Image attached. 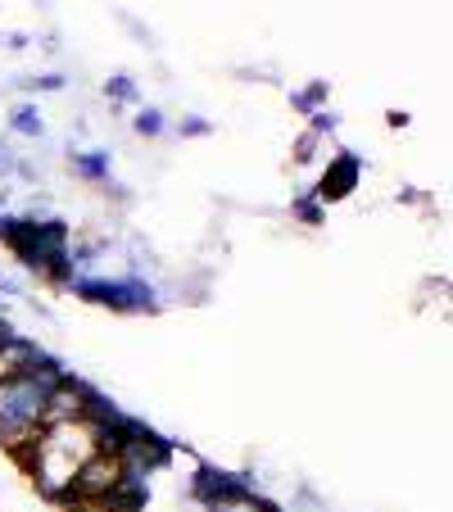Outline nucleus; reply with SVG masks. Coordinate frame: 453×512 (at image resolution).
Masks as SVG:
<instances>
[{"label": "nucleus", "instance_id": "5", "mask_svg": "<svg viewBox=\"0 0 453 512\" xmlns=\"http://www.w3.org/2000/svg\"><path fill=\"white\" fill-rule=\"evenodd\" d=\"M245 490H250V485L232 472H218V467H200V472H195V494H200L204 503L227 499V494H245Z\"/></svg>", "mask_w": 453, "mask_h": 512}, {"label": "nucleus", "instance_id": "10", "mask_svg": "<svg viewBox=\"0 0 453 512\" xmlns=\"http://www.w3.org/2000/svg\"><path fill=\"white\" fill-rule=\"evenodd\" d=\"M105 96L109 100H123V105H127V100H136V82L127 78V73H114V78L105 82Z\"/></svg>", "mask_w": 453, "mask_h": 512}, {"label": "nucleus", "instance_id": "3", "mask_svg": "<svg viewBox=\"0 0 453 512\" xmlns=\"http://www.w3.org/2000/svg\"><path fill=\"white\" fill-rule=\"evenodd\" d=\"M118 481H123V458H118V454H100V449H96V454L78 467L68 499L78 503V508H96V503H105L109 494L118 490Z\"/></svg>", "mask_w": 453, "mask_h": 512}, {"label": "nucleus", "instance_id": "9", "mask_svg": "<svg viewBox=\"0 0 453 512\" xmlns=\"http://www.w3.org/2000/svg\"><path fill=\"white\" fill-rule=\"evenodd\" d=\"M14 132H23V136H41L46 132V123H41V114L32 105H19L14 109Z\"/></svg>", "mask_w": 453, "mask_h": 512}, {"label": "nucleus", "instance_id": "1", "mask_svg": "<svg viewBox=\"0 0 453 512\" xmlns=\"http://www.w3.org/2000/svg\"><path fill=\"white\" fill-rule=\"evenodd\" d=\"M59 381H64V372H59L55 363L0 381V440H5L14 454H23L41 435V417H46V404L59 390Z\"/></svg>", "mask_w": 453, "mask_h": 512}, {"label": "nucleus", "instance_id": "11", "mask_svg": "<svg viewBox=\"0 0 453 512\" xmlns=\"http://www.w3.org/2000/svg\"><path fill=\"white\" fill-rule=\"evenodd\" d=\"M136 132H141V136H159V132H164V114H159V109H141V114H136Z\"/></svg>", "mask_w": 453, "mask_h": 512}, {"label": "nucleus", "instance_id": "12", "mask_svg": "<svg viewBox=\"0 0 453 512\" xmlns=\"http://www.w3.org/2000/svg\"><path fill=\"white\" fill-rule=\"evenodd\" d=\"M295 100V109H313V105H322V100H327V87H322V82H313L309 91H299V96H290Z\"/></svg>", "mask_w": 453, "mask_h": 512}, {"label": "nucleus", "instance_id": "8", "mask_svg": "<svg viewBox=\"0 0 453 512\" xmlns=\"http://www.w3.org/2000/svg\"><path fill=\"white\" fill-rule=\"evenodd\" d=\"M73 168H78L82 177H91V182H109V155H100V150L73 155Z\"/></svg>", "mask_w": 453, "mask_h": 512}, {"label": "nucleus", "instance_id": "13", "mask_svg": "<svg viewBox=\"0 0 453 512\" xmlns=\"http://www.w3.org/2000/svg\"><path fill=\"white\" fill-rule=\"evenodd\" d=\"M28 87L32 91H59V87H64V78H59V73H41V78H32Z\"/></svg>", "mask_w": 453, "mask_h": 512}, {"label": "nucleus", "instance_id": "6", "mask_svg": "<svg viewBox=\"0 0 453 512\" xmlns=\"http://www.w3.org/2000/svg\"><path fill=\"white\" fill-rule=\"evenodd\" d=\"M354 182H358V159L354 155H340L336 164L327 168V177H322L318 195H322V200H340V195L354 191Z\"/></svg>", "mask_w": 453, "mask_h": 512}, {"label": "nucleus", "instance_id": "7", "mask_svg": "<svg viewBox=\"0 0 453 512\" xmlns=\"http://www.w3.org/2000/svg\"><path fill=\"white\" fill-rule=\"evenodd\" d=\"M263 508H268V503H263L254 490L227 494V499H213V503H209V512H263Z\"/></svg>", "mask_w": 453, "mask_h": 512}, {"label": "nucleus", "instance_id": "16", "mask_svg": "<svg viewBox=\"0 0 453 512\" xmlns=\"http://www.w3.org/2000/svg\"><path fill=\"white\" fill-rule=\"evenodd\" d=\"M5 173H14V155L5 150V145H0V177H5Z\"/></svg>", "mask_w": 453, "mask_h": 512}, {"label": "nucleus", "instance_id": "2", "mask_svg": "<svg viewBox=\"0 0 453 512\" xmlns=\"http://www.w3.org/2000/svg\"><path fill=\"white\" fill-rule=\"evenodd\" d=\"M68 290H73V295H82V300L109 304V309H123V313H136V309H155V290L145 286L141 277H127V281L68 277Z\"/></svg>", "mask_w": 453, "mask_h": 512}, {"label": "nucleus", "instance_id": "14", "mask_svg": "<svg viewBox=\"0 0 453 512\" xmlns=\"http://www.w3.org/2000/svg\"><path fill=\"white\" fill-rule=\"evenodd\" d=\"M209 132V123H204V118H186L182 123V136H204Z\"/></svg>", "mask_w": 453, "mask_h": 512}, {"label": "nucleus", "instance_id": "17", "mask_svg": "<svg viewBox=\"0 0 453 512\" xmlns=\"http://www.w3.org/2000/svg\"><path fill=\"white\" fill-rule=\"evenodd\" d=\"M0 290H5V295H19L23 286H19V281H14V277H0Z\"/></svg>", "mask_w": 453, "mask_h": 512}, {"label": "nucleus", "instance_id": "15", "mask_svg": "<svg viewBox=\"0 0 453 512\" xmlns=\"http://www.w3.org/2000/svg\"><path fill=\"white\" fill-rule=\"evenodd\" d=\"M299 218H304V223H318V218H322V213H318V204H299Z\"/></svg>", "mask_w": 453, "mask_h": 512}, {"label": "nucleus", "instance_id": "18", "mask_svg": "<svg viewBox=\"0 0 453 512\" xmlns=\"http://www.w3.org/2000/svg\"><path fill=\"white\" fill-rule=\"evenodd\" d=\"M64 512H87V508H78V503H73V508H64Z\"/></svg>", "mask_w": 453, "mask_h": 512}, {"label": "nucleus", "instance_id": "4", "mask_svg": "<svg viewBox=\"0 0 453 512\" xmlns=\"http://www.w3.org/2000/svg\"><path fill=\"white\" fill-rule=\"evenodd\" d=\"M50 358L41 354L32 340H19L14 336L10 345H0V381H10V377H23V372H37V368H46Z\"/></svg>", "mask_w": 453, "mask_h": 512}]
</instances>
